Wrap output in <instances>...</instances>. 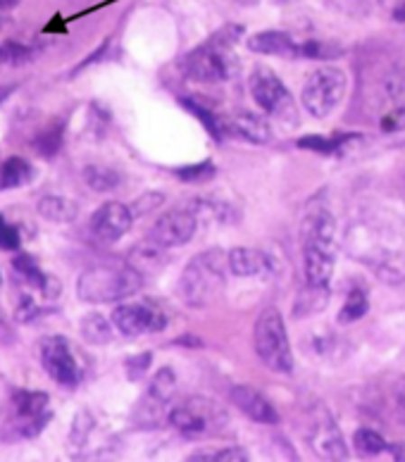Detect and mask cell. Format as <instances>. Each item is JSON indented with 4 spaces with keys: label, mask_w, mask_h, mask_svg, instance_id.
Masks as SVG:
<instances>
[{
    "label": "cell",
    "mask_w": 405,
    "mask_h": 462,
    "mask_svg": "<svg viewBox=\"0 0 405 462\" xmlns=\"http://www.w3.org/2000/svg\"><path fill=\"white\" fill-rule=\"evenodd\" d=\"M393 393H396V401H399L400 410L405 412V376H400L399 382H396V386H393Z\"/></svg>",
    "instance_id": "cell-40"
},
{
    "label": "cell",
    "mask_w": 405,
    "mask_h": 462,
    "mask_svg": "<svg viewBox=\"0 0 405 462\" xmlns=\"http://www.w3.org/2000/svg\"><path fill=\"white\" fill-rule=\"evenodd\" d=\"M91 430H94V417L88 415V412H79L72 424V443L81 446V443L87 441V436Z\"/></svg>",
    "instance_id": "cell-37"
},
{
    "label": "cell",
    "mask_w": 405,
    "mask_h": 462,
    "mask_svg": "<svg viewBox=\"0 0 405 462\" xmlns=\"http://www.w3.org/2000/svg\"><path fill=\"white\" fill-rule=\"evenodd\" d=\"M348 91V77L339 67H319L310 74L300 91V103L315 119H327L341 106Z\"/></svg>",
    "instance_id": "cell-6"
},
{
    "label": "cell",
    "mask_w": 405,
    "mask_h": 462,
    "mask_svg": "<svg viewBox=\"0 0 405 462\" xmlns=\"http://www.w3.org/2000/svg\"><path fill=\"white\" fill-rule=\"evenodd\" d=\"M174 389H177V374L170 367H162V370L155 372V376L148 383V391L141 398L139 408H136V420L143 427L160 424V420L170 412Z\"/></svg>",
    "instance_id": "cell-11"
},
{
    "label": "cell",
    "mask_w": 405,
    "mask_h": 462,
    "mask_svg": "<svg viewBox=\"0 0 405 462\" xmlns=\"http://www.w3.org/2000/svg\"><path fill=\"white\" fill-rule=\"evenodd\" d=\"M391 20L393 22H405V0H403V3H400L399 7H396V10H393Z\"/></svg>",
    "instance_id": "cell-41"
},
{
    "label": "cell",
    "mask_w": 405,
    "mask_h": 462,
    "mask_svg": "<svg viewBox=\"0 0 405 462\" xmlns=\"http://www.w3.org/2000/svg\"><path fill=\"white\" fill-rule=\"evenodd\" d=\"M200 219L198 215L191 210V205L189 208H174V210H167L165 215H160L155 219L153 229L148 234L151 241H155L162 248H181V245H187L193 236H196V231H198Z\"/></svg>",
    "instance_id": "cell-10"
},
{
    "label": "cell",
    "mask_w": 405,
    "mask_h": 462,
    "mask_svg": "<svg viewBox=\"0 0 405 462\" xmlns=\"http://www.w3.org/2000/svg\"><path fill=\"white\" fill-rule=\"evenodd\" d=\"M36 210L43 219L48 222H58V225H67V222H74L77 215H79V208L74 200L60 199V196H43V199L36 203Z\"/></svg>",
    "instance_id": "cell-20"
},
{
    "label": "cell",
    "mask_w": 405,
    "mask_h": 462,
    "mask_svg": "<svg viewBox=\"0 0 405 462\" xmlns=\"http://www.w3.org/2000/svg\"><path fill=\"white\" fill-rule=\"evenodd\" d=\"M20 5V0H0V10H13Z\"/></svg>",
    "instance_id": "cell-42"
},
{
    "label": "cell",
    "mask_w": 405,
    "mask_h": 462,
    "mask_svg": "<svg viewBox=\"0 0 405 462\" xmlns=\"http://www.w3.org/2000/svg\"><path fill=\"white\" fill-rule=\"evenodd\" d=\"M20 245H22L20 229L0 215V251H7V253L20 251Z\"/></svg>",
    "instance_id": "cell-33"
},
{
    "label": "cell",
    "mask_w": 405,
    "mask_h": 462,
    "mask_svg": "<svg viewBox=\"0 0 405 462\" xmlns=\"http://www.w3.org/2000/svg\"><path fill=\"white\" fill-rule=\"evenodd\" d=\"M167 424L187 439H203L225 430L229 424V412L213 398L189 396L170 408Z\"/></svg>",
    "instance_id": "cell-4"
},
{
    "label": "cell",
    "mask_w": 405,
    "mask_h": 462,
    "mask_svg": "<svg viewBox=\"0 0 405 462\" xmlns=\"http://www.w3.org/2000/svg\"><path fill=\"white\" fill-rule=\"evenodd\" d=\"M113 319L107 322L103 315H98V312H91V315H87V318L81 319V337H84V341H88L91 346H106L113 341Z\"/></svg>",
    "instance_id": "cell-25"
},
{
    "label": "cell",
    "mask_w": 405,
    "mask_h": 462,
    "mask_svg": "<svg viewBox=\"0 0 405 462\" xmlns=\"http://www.w3.org/2000/svg\"><path fill=\"white\" fill-rule=\"evenodd\" d=\"M62 143H65V125H62L60 119H53V122H51L46 129H41L32 141L33 151L46 160L55 158V155L62 151Z\"/></svg>",
    "instance_id": "cell-21"
},
{
    "label": "cell",
    "mask_w": 405,
    "mask_h": 462,
    "mask_svg": "<svg viewBox=\"0 0 405 462\" xmlns=\"http://www.w3.org/2000/svg\"><path fill=\"white\" fill-rule=\"evenodd\" d=\"M400 3H403V0H382V5L389 7V13H393V10H396V7H399Z\"/></svg>",
    "instance_id": "cell-43"
},
{
    "label": "cell",
    "mask_w": 405,
    "mask_h": 462,
    "mask_svg": "<svg viewBox=\"0 0 405 462\" xmlns=\"http://www.w3.org/2000/svg\"><path fill=\"white\" fill-rule=\"evenodd\" d=\"M229 272L234 277L251 279L267 277L272 272V258L260 248H248V245H236L229 251Z\"/></svg>",
    "instance_id": "cell-18"
},
{
    "label": "cell",
    "mask_w": 405,
    "mask_h": 462,
    "mask_svg": "<svg viewBox=\"0 0 405 462\" xmlns=\"http://www.w3.org/2000/svg\"><path fill=\"white\" fill-rule=\"evenodd\" d=\"M248 51L258 55H274V58H300V43L293 41L291 33L280 29H267V32L253 33L248 39Z\"/></svg>",
    "instance_id": "cell-17"
},
{
    "label": "cell",
    "mask_w": 405,
    "mask_h": 462,
    "mask_svg": "<svg viewBox=\"0 0 405 462\" xmlns=\"http://www.w3.org/2000/svg\"><path fill=\"white\" fill-rule=\"evenodd\" d=\"M215 174H217V167L213 162H198V165L177 167L174 170V177L187 181V184H206V181L215 179Z\"/></svg>",
    "instance_id": "cell-30"
},
{
    "label": "cell",
    "mask_w": 405,
    "mask_h": 462,
    "mask_svg": "<svg viewBox=\"0 0 405 462\" xmlns=\"http://www.w3.org/2000/svg\"><path fill=\"white\" fill-rule=\"evenodd\" d=\"M303 274L310 286H329L336 270V245L332 244H300Z\"/></svg>",
    "instance_id": "cell-15"
},
{
    "label": "cell",
    "mask_w": 405,
    "mask_h": 462,
    "mask_svg": "<svg viewBox=\"0 0 405 462\" xmlns=\"http://www.w3.org/2000/svg\"><path fill=\"white\" fill-rule=\"evenodd\" d=\"M143 274L132 264H96L77 282V296L84 303H120L139 293Z\"/></svg>",
    "instance_id": "cell-3"
},
{
    "label": "cell",
    "mask_w": 405,
    "mask_h": 462,
    "mask_svg": "<svg viewBox=\"0 0 405 462\" xmlns=\"http://www.w3.org/2000/svg\"><path fill=\"white\" fill-rule=\"evenodd\" d=\"M353 448L358 450L360 456L373 457L379 456V453H384L386 441L379 431L370 430V427H363V430H358L353 434Z\"/></svg>",
    "instance_id": "cell-28"
},
{
    "label": "cell",
    "mask_w": 405,
    "mask_h": 462,
    "mask_svg": "<svg viewBox=\"0 0 405 462\" xmlns=\"http://www.w3.org/2000/svg\"><path fill=\"white\" fill-rule=\"evenodd\" d=\"M113 324L122 337L136 338L143 334H160L167 327V315L153 300L122 303L113 310Z\"/></svg>",
    "instance_id": "cell-8"
},
{
    "label": "cell",
    "mask_w": 405,
    "mask_h": 462,
    "mask_svg": "<svg viewBox=\"0 0 405 462\" xmlns=\"http://www.w3.org/2000/svg\"><path fill=\"white\" fill-rule=\"evenodd\" d=\"M33 177L32 165L24 158H7L0 165V191H10V189H20V186L29 184Z\"/></svg>",
    "instance_id": "cell-23"
},
{
    "label": "cell",
    "mask_w": 405,
    "mask_h": 462,
    "mask_svg": "<svg viewBox=\"0 0 405 462\" xmlns=\"http://www.w3.org/2000/svg\"><path fill=\"white\" fill-rule=\"evenodd\" d=\"M241 36H244L241 24H225L217 29L206 43H200L184 60V72L189 74V79L198 84H222L232 79L236 69L234 46L239 43Z\"/></svg>",
    "instance_id": "cell-2"
},
{
    "label": "cell",
    "mask_w": 405,
    "mask_h": 462,
    "mask_svg": "<svg viewBox=\"0 0 405 462\" xmlns=\"http://www.w3.org/2000/svg\"><path fill=\"white\" fill-rule=\"evenodd\" d=\"M33 58V51L22 43H14V41H5L0 43V62H7V65H24Z\"/></svg>",
    "instance_id": "cell-32"
},
{
    "label": "cell",
    "mask_w": 405,
    "mask_h": 462,
    "mask_svg": "<svg viewBox=\"0 0 405 462\" xmlns=\"http://www.w3.org/2000/svg\"><path fill=\"white\" fill-rule=\"evenodd\" d=\"M84 181H87L94 191L106 193L115 191L120 186L122 177L110 167H100V165H87L84 167Z\"/></svg>",
    "instance_id": "cell-27"
},
{
    "label": "cell",
    "mask_w": 405,
    "mask_h": 462,
    "mask_svg": "<svg viewBox=\"0 0 405 462\" xmlns=\"http://www.w3.org/2000/svg\"><path fill=\"white\" fill-rule=\"evenodd\" d=\"M17 319H20L22 324H29V322H36V319L43 315V310H41V305L33 300V298H22L20 305H17Z\"/></svg>",
    "instance_id": "cell-36"
},
{
    "label": "cell",
    "mask_w": 405,
    "mask_h": 462,
    "mask_svg": "<svg viewBox=\"0 0 405 462\" xmlns=\"http://www.w3.org/2000/svg\"><path fill=\"white\" fill-rule=\"evenodd\" d=\"M308 441L312 450L325 460H345L348 457V446H345L341 430L329 415V410L318 408L310 417V427H308Z\"/></svg>",
    "instance_id": "cell-12"
},
{
    "label": "cell",
    "mask_w": 405,
    "mask_h": 462,
    "mask_svg": "<svg viewBox=\"0 0 405 462\" xmlns=\"http://www.w3.org/2000/svg\"><path fill=\"white\" fill-rule=\"evenodd\" d=\"M10 93H13V88L10 87H0V103H5Z\"/></svg>",
    "instance_id": "cell-44"
},
{
    "label": "cell",
    "mask_w": 405,
    "mask_h": 462,
    "mask_svg": "<svg viewBox=\"0 0 405 462\" xmlns=\"http://www.w3.org/2000/svg\"><path fill=\"white\" fill-rule=\"evenodd\" d=\"M277 3H291V0H277Z\"/></svg>",
    "instance_id": "cell-46"
},
{
    "label": "cell",
    "mask_w": 405,
    "mask_h": 462,
    "mask_svg": "<svg viewBox=\"0 0 405 462\" xmlns=\"http://www.w3.org/2000/svg\"><path fill=\"white\" fill-rule=\"evenodd\" d=\"M151 360H153L151 353H141V356L136 357H129V360H126V374H129V379L136 382V379H141V376L146 374L148 367H151Z\"/></svg>",
    "instance_id": "cell-38"
},
{
    "label": "cell",
    "mask_w": 405,
    "mask_h": 462,
    "mask_svg": "<svg viewBox=\"0 0 405 462\" xmlns=\"http://www.w3.org/2000/svg\"><path fill=\"white\" fill-rule=\"evenodd\" d=\"M253 348L258 353L260 363L272 372L289 374L293 372V353L286 334V324L277 308H265L253 327Z\"/></svg>",
    "instance_id": "cell-5"
},
{
    "label": "cell",
    "mask_w": 405,
    "mask_h": 462,
    "mask_svg": "<svg viewBox=\"0 0 405 462\" xmlns=\"http://www.w3.org/2000/svg\"><path fill=\"white\" fill-rule=\"evenodd\" d=\"M217 132L219 139L226 136V139L244 141V143L262 145L272 141V129L265 119L260 115L244 113V110L232 115H217Z\"/></svg>",
    "instance_id": "cell-13"
},
{
    "label": "cell",
    "mask_w": 405,
    "mask_h": 462,
    "mask_svg": "<svg viewBox=\"0 0 405 462\" xmlns=\"http://www.w3.org/2000/svg\"><path fill=\"white\" fill-rule=\"evenodd\" d=\"M189 460H206V462H246L248 453L244 448H215V450H198Z\"/></svg>",
    "instance_id": "cell-31"
},
{
    "label": "cell",
    "mask_w": 405,
    "mask_h": 462,
    "mask_svg": "<svg viewBox=\"0 0 405 462\" xmlns=\"http://www.w3.org/2000/svg\"><path fill=\"white\" fill-rule=\"evenodd\" d=\"M382 126V132L386 134H396L400 129H405V107H399V110H391V113H386L379 122Z\"/></svg>",
    "instance_id": "cell-39"
},
{
    "label": "cell",
    "mask_w": 405,
    "mask_h": 462,
    "mask_svg": "<svg viewBox=\"0 0 405 462\" xmlns=\"http://www.w3.org/2000/svg\"><path fill=\"white\" fill-rule=\"evenodd\" d=\"M10 403H13L14 415L20 420L36 417L48 410V393H43V391H14Z\"/></svg>",
    "instance_id": "cell-24"
},
{
    "label": "cell",
    "mask_w": 405,
    "mask_h": 462,
    "mask_svg": "<svg viewBox=\"0 0 405 462\" xmlns=\"http://www.w3.org/2000/svg\"><path fill=\"white\" fill-rule=\"evenodd\" d=\"M162 200H165V196H162V193H146V196L136 199L132 205H129V208H132L133 219L143 217V215H148V212H153L155 208H160V205H162Z\"/></svg>",
    "instance_id": "cell-35"
},
{
    "label": "cell",
    "mask_w": 405,
    "mask_h": 462,
    "mask_svg": "<svg viewBox=\"0 0 405 462\" xmlns=\"http://www.w3.org/2000/svg\"><path fill=\"white\" fill-rule=\"evenodd\" d=\"M13 272L17 274V279H20L22 284L29 286V289H36L43 293V289H46L48 284V274H43V272L39 270V264H36V260L32 258V255H17V258L13 260Z\"/></svg>",
    "instance_id": "cell-26"
},
{
    "label": "cell",
    "mask_w": 405,
    "mask_h": 462,
    "mask_svg": "<svg viewBox=\"0 0 405 462\" xmlns=\"http://www.w3.org/2000/svg\"><path fill=\"white\" fill-rule=\"evenodd\" d=\"M0 165H3V162H0Z\"/></svg>",
    "instance_id": "cell-47"
},
{
    "label": "cell",
    "mask_w": 405,
    "mask_h": 462,
    "mask_svg": "<svg viewBox=\"0 0 405 462\" xmlns=\"http://www.w3.org/2000/svg\"><path fill=\"white\" fill-rule=\"evenodd\" d=\"M248 88H251L253 103L270 117H277L286 122L293 117V98L284 81L270 69V67H255L248 77Z\"/></svg>",
    "instance_id": "cell-7"
},
{
    "label": "cell",
    "mask_w": 405,
    "mask_h": 462,
    "mask_svg": "<svg viewBox=\"0 0 405 462\" xmlns=\"http://www.w3.org/2000/svg\"><path fill=\"white\" fill-rule=\"evenodd\" d=\"M229 253L222 248L193 255L179 277V296L189 308H207L213 305L226 286L229 277Z\"/></svg>",
    "instance_id": "cell-1"
},
{
    "label": "cell",
    "mask_w": 405,
    "mask_h": 462,
    "mask_svg": "<svg viewBox=\"0 0 405 462\" xmlns=\"http://www.w3.org/2000/svg\"><path fill=\"white\" fill-rule=\"evenodd\" d=\"M132 208L124 203H117V200H110V203L100 205L98 210L91 215L88 229L103 244H115L132 229Z\"/></svg>",
    "instance_id": "cell-14"
},
{
    "label": "cell",
    "mask_w": 405,
    "mask_h": 462,
    "mask_svg": "<svg viewBox=\"0 0 405 462\" xmlns=\"http://www.w3.org/2000/svg\"><path fill=\"white\" fill-rule=\"evenodd\" d=\"M41 365H43L46 374L65 389L79 386L81 376H84L79 360L65 337H48L41 344Z\"/></svg>",
    "instance_id": "cell-9"
},
{
    "label": "cell",
    "mask_w": 405,
    "mask_h": 462,
    "mask_svg": "<svg viewBox=\"0 0 405 462\" xmlns=\"http://www.w3.org/2000/svg\"><path fill=\"white\" fill-rule=\"evenodd\" d=\"M370 312V300L360 289H353L345 298L344 308L339 310V324H353L363 319Z\"/></svg>",
    "instance_id": "cell-29"
},
{
    "label": "cell",
    "mask_w": 405,
    "mask_h": 462,
    "mask_svg": "<svg viewBox=\"0 0 405 462\" xmlns=\"http://www.w3.org/2000/svg\"><path fill=\"white\" fill-rule=\"evenodd\" d=\"M360 139H363V136H358V134H336V136H303V139H299V148L319 152V155H336V152L345 151L351 141H360Z\"/></svg>",
    "instance_id": "cell-22"
},
{
    "label": "cell",
    "mask_w": 405,
    "mask_h": 462,
    "mask_svg": "<svg viewBox=\"0 0 405 462\" xmlns=\"http://www.w3.org/2000/svg\"><path fill=\"white\" fill-rule=\"evenodd\" d=\"M0 291H3V272H0Z\"/></svg>",
    "instance_id": "cell-45"
},
{
    "label": "cell",
    "mask_w": 405,
    "mask_h": 462,
    "mask_svg": "<svg viewBox=\"0 0 405 462\" xmlns=\"http://www.w3.org/2000/svg\"><path fill=\"white\" fill-rule=\"evenodd\" d=\"M53 420V415L51 412H41V415L36 417H24V420H20V427H17V434L22 436V439H33V436H39L41 431L46 430V424Z\"/></svg>",
    "instance_id": "cell-34"
},
{
    "label": "cell",
    "mask_w": 405,
    "mask_h": 462,
    "mask_svg": "<svg viewBox=\"0 0 405 462\" xmlns=\"http://www.w3.org/2000/svg\"><path fill=\"white\" fill-rule=\"evenodd\" d=\"M167 248L158 245L155 241L148 238V244H141L136 245L132 253H129V264L136 267V270L146 277V274H155L165 267L167 263V255H165Z\"/></svg>",
    "instance_id": "cell-19"
},
{
    "label": "cell",
    "mask_w": 405,
    "mask_h": 462,
    "mask_svg": "<svg viewBox=\"0 0 405 462\" xmlns=\"http://www.w3.org/2000/svg\"><path fill=\"white\" fill-rule=\"evenodd\" d=\"M229 398L232 403L244 412V415L251 420V422L258 424H277L280 422V412L270 401H267L260 391H255L253 386L246 383H239V386H232L229 389Z\"/></svg>",
    "instance_id": "cell-16"
}]
</instances>
